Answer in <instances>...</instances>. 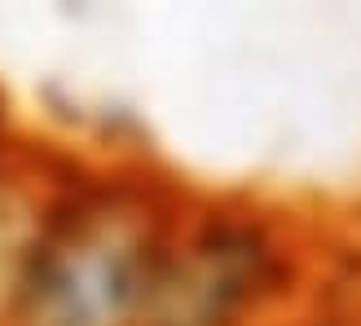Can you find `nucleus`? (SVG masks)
<instances>
[{
  "instance_id": "f257e3e1",
  "label": "nucleus",
  "mask_w": 361,
  "mask_h": 326,
  "mask_svg": "<svg viewBox=\"0 0 361 326\" xmlns=\"http://www.w3.org/2000/svg\"><path fill=\"white\" fill-rule=\"evenodd\" d=\"M185 186L141 150L44 137L0 260V326H150Z\"/></svg>"
},
{
  "instance_id": "f03ea898",
  "label": "nucleus",
  "mask_w": 361,
  "mask_h": 326,
  "mask_svg": "<svg viewBox=\"0 0 361 326\" xmlns=\"http://www.w3.org/2000/svg\"><path fill=\"white\" fill-rule=\"evenodd\" d=\"M348 282H361V256L313 212L190 181L150 326H278Z\"/></svg>"
},
{
  "instance_id": "7ed1b4c3",
  "label": "nucleus",
  "mask_w": 361,
  "mask_h": 326,
  "mask_svg": "<svg viewBox=\"0 0 361 326\" xmlns=\"http://www.w3.org/2000/svg\"><path fill=\"white\" fill-rule=\"evenodd\" d=\"M27 128H23V119L13 115V106H9V97L0 93V159H5L13 146H18V137H23Z\"/></svg>"
}]
</instances>
